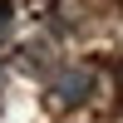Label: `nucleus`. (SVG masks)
Returning a JSON list of instances; mask_svg holds the SVG:
<instances>
[{
	"instance_id": "nucleus-1",
	"label": "nucleus",
	"mask_w": 123,
	"mask_h": 123,
	"mask_svg": "<svg viewBox=\"0 0 123 123\" xmlns=\"http://www.w3.org/2000/svg\"><path fill=\"white\" fill-rule=\"evenodd\" d=\"M94 89H98V79H94V69H89V64H64V69L49 74V104L79 108V104L94 98Z\"/></svg>"
},
{
	"instance_id": "nucleus-5",
	"label": "nucleus",
	"mask_w": 123,
	"mask_h": 123,
	"mask_svg": "<svg viewBox=\"0 0 123 123\" xmlns=\"http://www.w3.org/2000/svg\"><path fill=\"white\" fill-rule=\"evenodd\" d=\"M0 84H5V69H0Z\"/></svg>"
},
{
	"instance_id": "nucleus-2",
	"label": "nucleus",
	"mask_w": 123,
	"mask_h": 123,
	"mask_svg": "<svg viewBox=\"0 0 123 123\" xmlns=\"http://www.w3.org/2000/svg\"><path fill=\"white\" fill-rule=\"evenodd\" d=\"M49 54H54L49 39H30V44H25V64L30 69H49ZM49 74H54V69H49Z\"/></svg>"
},
{
	"instance_id": "nucleus-3",
	"label": "nucleus",
	"mask_w": 123,
	"mask_h": 123,
	"mask_svg": "<svg viewBox=\"0 0 123 123\" xmlns=\"http://www.w3.org/2000/svg\"><path fill=\"white\" fill-rule=\"evenodd\" d=\"M10 30V0H0V35Z\"/></svg>"
},
{
	"instance_id": "nucleus-4",
	"label": "nucleus",
	"mask_w": 123,
	"mask_h": 123,
	"mask_svg": "<svg viewBox=\"0 0 123 123\" xmlns=\"http://www.w3.org/2000/svg\"><path fill=\"white\" fill-rule=\"evenodd\" d=\"M118 89H123V69H118Z\"/></svg>"
}]
</instances>
